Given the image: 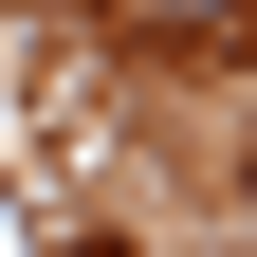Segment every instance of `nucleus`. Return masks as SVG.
<instances>
[{"instance_id": "f257e3e1", "label": "nucleus", "mask_w": 257, "mask_h": 257, "mask_svg": "<svg viewBox=\"0 0 257 257\" xmlns=\"http://www.w3.org/2000/svg\"><path fill=\"white\" fill-rule=\"evenodd\" d=\"M147 19H166V37H220V19H239V0H147Z\"/></svg>"}]
</instances>
